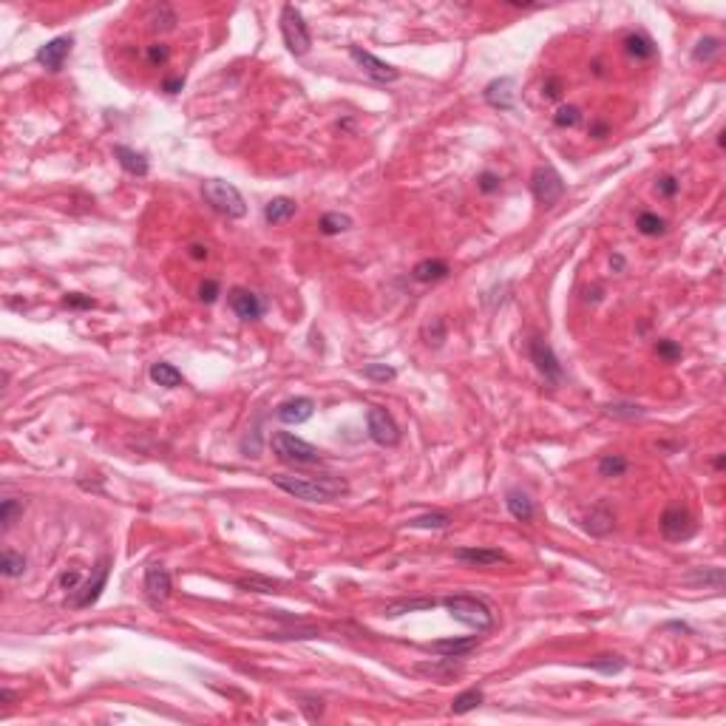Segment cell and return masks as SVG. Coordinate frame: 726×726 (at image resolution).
I'll return each mask as SVG.
<instances>
[{
    "label": "cell",
    "mask_w": 726,
    "mask_h": 726,
    "mask_svg": "<svg viewBox=\"0 0 726 726\" xmlns=\"http://www.w3.org/2000/svg\"><path fill=\"white\" fill-rule=\"evenodd\" d=\"M588 531L596 534V536H605V534L613 531V511H610L605 502L596 505L593 511H590V517H588Z\"/></svg>",
    "instance_id": "obj_26"
},
{
    "label": "cell",
    "mask_w": 726,
    "mask_h": 726,
    "mask_svg": "<svg viewBox=\"0 0 726 726\" xmlns=\"http://www.w3.org/2000/svg\"><path fill=\"white\" fill-rule=\"evenodd\" d=\"M505 508H508V514H511L514 520H520V522H531L534 514H536L534 499L525 491H520V488H511L505 494Z\"/></svg>",
    "instance_id": "obj_19"
},
{
    "label": "cell",
    "mask_w": 726,
    "mask_h": 726,
    "mask_svg": "<svg viewBox=\"0 0 726 726\" xmlns=\"http://www.w3.org/2000/svg\"><path fill=\"white\" fill-rule=\"evenodd\" d=\"M477 644H480V635H466V638H440V641H431L425 649H428V652H437V656H443V659H466Z\"/></svg>",
    "instance_id": "obj_16"
},
{
    "label": "cell",
    "mask_w": 726,
    "mask_h": 726,
    "mask_svg": "<svg viewBox=\"0 0 726 726\" xmlns=\"http://www.w3.org/2000/svg\"><path fill=\"white\" fill-rule=\"evenodd\" d=\"M318 227H321V233H324V236H338V233H346V230L352 227V219H349L346 213L332 210V213H324V216H321Z\"/></svg>",
    "instance_id": "obj_28"
},
{
    "label": "cell",
    "mask_w": 726,
    "mask_h": 726,
    "mask_svg": "<svg viewBox=\"0 0 726 726\" xmlns=\"http://www.w3.org/2000/svg\"><path fill=\"white\" fill-rule=\"evenodd\" d=\"M168 57H171V48H168L165 43H154V46H148V62H151V65H165V62H168Z\"/></svg>",
    "instance_id": "obj_45"
},
{
    "label": "cell",
    "mask_w": 726,
    "mask_h": 726,
    "mask_svg": "<svg viewBox=\"0 0 726 726\" xmlns=\"http://www.w3.org/2000/svg\"><path fill=\"white\" fill-rule=\"evenodd\" d=\"M367 425H369V437L378 446H397L400 443V428L386 409L372 406L369 414H367Z\"/></svg>",
    "instance_id": "obj_9"
},
{
    "label": "cell",
    "mask_w": 726,
    "mask_h": 726,
    "mask_svg": "<svg viewBox=\"0 0 726 726\" xmlns=\"http://www.w3.org/2000/svg\"><path fill=\"white\" fill-rule=\"evenodd\" d=\"M579 122H582V114H579L576 105H562V108L556 111V117H553V125H556V128H576Z\"/></svg>",
    "instance_id": "obj_41"
},
{
    "label": "cell",
    "mask_w": 726,
    "mask_h": 726,
    "mask_svg": "<svg viewBox=\"0 0 726 726\" xmlns=\"http://www.w3.org/2000/svg\"><path fill=\"white\" fill-rule=\"evenodd\" d=\"M190 256H193L196 261H202V258H207V247H202V244H193V247H190Z\"/></svg>",
    "instance_id": "obj_54"
},
{
    "label": "cell",
    "mask_w": 726,
    "mask_h": 726,
    "mask_svg": "<svg viewBox=\"0 0 726 726\" xmlns=\"http://www.w3.org/2000/svg\"><path fill=\"white\" fill-rule=\"evenodd\" d=\"M605 133H607V125H605V122H596V125H593V136H605Z\"/></svg>",
    "instance_id": "obj_57"
},
{
    "label": "cell",
    "mask_w": 726,
    "mask_h": 726,
    "mask_svg": "<svg viewBox=\"0 0 726 726\" xmlns=\"http://www.w3.org/2000/svg\"><path fill=\"white\" fill-rule=\"evenodd\" d=\"M635 227L644 236H661L664 233V219H661V216H656V213H638Z\"/></svg>",
    "instance_id": "obj_35"
},
{
    "label": "cell",
    "mask_w": 726,
    "mask_h": 726,
    "mask_svg": "<svg viewBox=\"0 0 726 726\" xmlns=\"http://www.w3.org/2000/svg\"><path fill=\"white\" fill-rule=\"evenodd\" d=\"M678 187H681V182H678L675 176H664V179H659V193H661V196H667V199H670V196H675V193H678Z\"/></svg>",
    "instance_id": "obj_51"
},
{
    "label": "cell",
    "mask_w": 726,
    "mask_h": 726,
    "mask_svg": "<svg viewBox=\"0 0 726 726\" xmlns=\"http://www.w3.org/2000/svg\"><path fill=\"white\" fill-rule=\"evenodd\" d=\"M656 352H659V357H664V360H678L681 357V346L675 343V341H659L656 343Z\"/></svg>",
    "instance_id": "obj_47"
},
{
    "label": "cell",
    "mask_w": 726,
    "mask_h": 726,
    "mask_svg": "<svg viewBox=\"0 0 726 726\" xmlns=\"http://www.w3.org/2000/svg\"><path fill=\"white\" fill-rule=\"evenodd\" d=\"M610 267H613L616 272H619V270H624V258H621V256H613V258H610Z\"/></svg>",
    "instance_id": "obj_56"
},
{
    "label": "cell",
    "mask_w": 726,
    "mask_h": 726,
    "mask_svg": "<svg viewBox=\"0 0 726 726\" xmlns=\"http://www.w3.org/2000/svg\"><path fill=\"white\" fill-rule=\"evenodd\" d=\"M588 667H590V670H599V673H605V675H616V673L624 670V659H621V656H599V659H593Z\"/></svg>",
    "instance_id": "obj_40"
},
{
    "label": "cell",
    "mask_w": 726,
    "mask_h": 726,
    "mask_svg": "<svg viewBox=\"0 0 726 726\" xmlns=\"http://www.w3.org/2000/svg\"><path fill=\"white\" fill-rule=\"evenodd\" d=\"M0 573L9 576V579H18L26 573V556L18 553V550H4L0 553Z\"/></svg>",
    "instance_id": "obj_29"
},
{
    "label": "cell",
    "mask_w": 726,
    "mask_h": 726,
    "mask_svg": "<svg viewBox=\"0 0 726 726\" xmlns=\"http://www.w3.org/2000/svg\"><path fill=\"white\" fill-rule=\"evenodd\" d=\"M449 525H451V517L443 514V511H434V514H423V517L409 520V528H423V531H443Z\"/></svg>",
    "instance_id": "obj_30"
},
{
    "label": "cell",
    "mask_w": 726,
    "mask_h": 726,
    "mask_svg": "<svg viewBox=\"0 0 726 726\" xmlns=\"http://www.w3.org/2000/svg\"><path fill=\"white\" fill-rule=\"evenodd\" d=\"M440 602H434V599H403V602H395V605H389L383 613L386 616H403V613H414V610H431V607H437Z\"/></svg>",
    "instance_id": "obj_31"
},
{
    "label": "cell",
    "mask_w": 726,
    "mask_h": 726,
    "mask_svg": "<svg viewBox=\"0 0 726 726\" xmlns=\"http://www.w3.org/2000/svg\"><path fill=\"white\" fill-rule=\"evenodd\" d=\"M182 86H185V80H182V77H176V80H168V83H165L162 88H165L168 94H176V91L182 88Z\"/></svg>",
    "instance_id": "obj_53"
},
{
    "label": "cell",
    "mask_w": 726,
    "mask_h": 726,
    "mask_svg": "<svg viewBox=\"0 0 726 726\" xmlns=\"http://www.w3.org/2000/svg\"><path fill=\"white\" fill-rule=\"evenodd\" d=\"M272 485L284 494L304 499V502H329L343 496L349 485L341 477H293V474H272Z\"/></svg>",
    "instance_id": "obj_1"
},
{
    "label": "cell",
    "mask_w": 726,
    "mask_h": 726,
    "mask_svg": "<svg viewBox=\"0 0 726 726\" xmlns=\"http://www.w3.org/2000/svg\"><path fill=\"white\" fill-rule=\"evenodd\" d=\"M202 196L216 213L227 216V219H242L247 213V202H244L242 190L227 179H207L202 187Z\"/></svg>",
    "instance_id": "obj_2"
},
{
    "label": "cell",
    "mask_w": 726,
    "mask_h": 726,
    "mask_svg": "<svg viewBox=\"0 0 726 726\" xmlns=\"http://www.w3.org/2000/svg\"><path fill=\"white\" fill-rule=\"evenodd\" d=\"M440 605L449 610L451 619H457L460 624H466V627H471V630H477V633H485V630L494 627V613H491V607H488L485 602L474 599V596H446Z\"/></svg>",
    "instance_id": "obj_3"
},
{
    "label": "cell",
    "mask_w": 726,
    "mask_h": 726,
    "mask_svg": "<svg viewBox=\"0 0 726 726\" xmlns=\"http://www.w3.org/2000/svg\"><path fill=\"white\" fill-rule=\"evenodd\" d=\"M499 176L496 173H491V171H482L480 176H477V187L482 190V193H496L499 190Z\"/></svg>",
    "instance_id": "obj_46"
},
{
    "label": "cell",
    "mask_w": 726,
    "mask_h": 726,
    "mask_svg": "<svg viewBox=\"0 0 726 726\" xmlns=\"http://www.w3.org/2000/svg\"><path fill=\"white\" fill-rule=\"evenodd\" d=\"M242 590H247V593H278V588H281V582H272V579H261V576H244V579H239L236 582Z\"/></svg>",
    "instance_id": "obj_32"
},
{
    "label": "cell",
    "mask_w": 726,
    "mask_h": 726,
    "mask_svg": "<svg viewBox=\"0 0 726 726\" xmlns=\"http://www.w3.org/2000/svg\"><path fill=\"white\" fill-rule=\"evenodd\" d=\"M71 46H74V40H71V37H54V40H48L46 46H40L34 57H37V62L46 65L48 71H60L62 62H65V57L71 54Z\"/></svg>",
    "instance_id": "obj_15"
},
{
    "label": "cell",
    "mask_w": 726,
    "mask_h": 726,
    "mask_svg": "<svg viewBox=\"0 0 726 726\" xmlns=\"http://www.w3.org/2000/svg\"><path fill=\"white\" fill-rule=\"evenodd\" d=\"M151 381L154 383H159V386H165V389H176V386H182L185 383V378H182V372L173 367V363H154L151 367Z\"/></svg>",
    "instance_id": "obj_25"
},
{
    "label": "cell",
    "mask_w": 726,
    "mask_h": 726,
    "mask_svg": "<svg viewBox=\"0 0 726 726\" xmlns=\"http://www.w3.org/2000/svg\"><path fill=\"white\" fill-rule=\"evenodd\" d=\"M62 304H65V307H74V310H91V307H94V301L86 298V296H80V293H68V296L62 298Z\"/></svg>",
    "instance_id": "obj_48"
},
{
    "label": "cell",
    "mask_w": 726,
    "mask_h": 726,
    "mask_svg": "<svg viewBox=\"0 0 726 726\" xmlns=\"http://www.w3.org/2000/svg\"><path fill=\"white\" fill-rule=\"evenodd\" d=\"M482 701H485V695H482L480 689H466V692H460V695L451 701V712H454V715H466V712L477 709Z\"/></svg>",
    "instance_id": "obj_33"
},
{
    "label": "cell",
    "mask_w": 726,
    "mask_h": 726,
    "mask_svg": "<svg viewBox=\"0 0 726 726\" xmlns=\"http://www.w3.org/2000/svg\"><path fill=\"white\" fill-rule=\"evenodd\" d=\"M20 514H23V502L20 499H4V502H0V525H4V531H9Z\"/></svg>",
    "instance_id": "obj_38"
},
{
    "label": "cell",
    "mask_w": 726,
    "mask_h": 726,
    "mask_svg": "<svg viewBox=\"0 0 726 726\" xmlns=\"http://www.w3.org/2000/svg\"><path fill=\"white\" fill-rule=\"evenodd\" d=\"M449 264L443 258H423L420 264H414L411 270V278L420 281V284H431V281H443L449 275Z\"/></svg>",
    "instance_id": "obj_21"
},
{
    "label": "cell",
    "mask_w": 726,
    "mask_h": 726,
    "mask_svg": "<svg viewBox=\"0 0 726 726\" xmlns=\"http://www.w3.org/2000/svg\"><path fill=\"white\" fill-rule=\"evenodd\" d=\"M420 675H428L431 681H449V678H454L457 673H460V667L454 664V659H437V661H420L417 667H414Z\"/></svg>",
    "instance_id": "obj_22"
},
{
    "label": "cell",
    "mask_w": 726,
    "mask_h": 726,
    "mask_svg": "<svg viewBox=\"0 0 726 726\" xmlns=\"http://www.w3.org/2000/svg\"><path fill=\"white\" fill-rule=\"evenodd\" d=\"M454 559L463 562V565H477V567H491L496 562H505L508 556L496 548H457L454 550Z\"/></svg>",
    "instance_id": "obj_17"
},
{
    "label": "cell",
    "mask_w": 726,
    "mask_h": 726,
    "mask_svg": "<svg viewBox=\"0 0 726 726\" xmlns=\"http://www.w3.org/2000/svg\"><path fill=\"white\" fill-rule=\"evenodd\" d=\"M559 88H562V83H559L556 77H550V80H548V88H545V91H548V97L553 100V97H559V94H562Z\"/></svg>",
    "instance_id": "obj_52"
},
{
    "label": "cell",
    "mask_w": 726,
    "mask_h": 726,
    "mask_svg": "<svg viewBox=\"0 0 726 726\" xmlns=\"http://www.w3.org/2000/svg\"><path fill=\"white\" fill-rule=\"evenodd\" d=\"M349 57L355 60V65L363 71V74H367L369 80H375V83L389 86V83L400 80V71H397L395 65L383 62V60H381V57H375L372 51H363L360 46H349Z\"/></svg>",
    "instance_id": "obj_8"
},
{
    "label": "cell",
    "mask_w": 726,
    "mask_h": 726,
    "mask_svg": "<svg viewBox=\"0 0 726 726\" xmlns=\"http://www.w3.org/2000/svg\"><path fill=\"white\" fill-rule=\"evenodd\" d=\"M281 37H284V46L293 51L296 57H304V54L310 51V46H312L310 29H307L301 12H298L293 4H286V6L281 9Z\"/></svg>",
    "instance_id": "obj_5"
},
{
    "label": "cell",
    "mask_w": 726,
    "mask_h": 726,
    "mask_svg": "<svg viewBox=\"0 0 726 726\" xmlns=\"http://www.w3.org/2000/svg\"><path fill=\"white\" fill-rule=\"evenodd\" d=\"M80 570H65L62 576H60V588L62 590H77V585H80Z\"/></svg>",
    "instance_id": "obj_50"
},
{
    "label": "cell",
    "mask_w": 726,
    "mask_h": 726,
    "mask_svg": "<svg viewBox=\"0 0 726 726\" xmlns=\"http://www.w3.org/2000/svg\"><path fill=\"white\" fill-rule=\"evenodd\" d=\"M531 190H534V199L542 204V207H550L562 199L565 193V182L559 176L556 168L550 165H539L534 173H531Z\"/></svg>",
    "instance_id": "obj_7"
},
{
    "label": "cell",
    "mask_w": 726,
    "mask_h": 726,
    "mask_svg": "<svg viewBox=\"0 0 726 726\" xmlns=\"http://www.w3.org/2000/svg\"><path fill=\"white\" fill-rule=\"evenodd\" d=\"M301 709L307 712V718H310V720H318V718L324 715V704H321V698H304Z\"/></svg>",
    "instance_id": "obj_49"
},
{
    "label": "cell",
    "mask_w": 726,
    "mask_h": 726,
    "mask_svg": "<svg viewBox=\"0 0 726 726\" xmlns=\"http://www.w3.org/2000/svg\"><path fill=\"white\" fill-rule=\"evenodd\" d=\"M607 414L635 420V417H644V409H641V406H633V403H610V406H607Z\"/></svg>",
    "instance_id": "obj_43"
},
{
    "label": "cell",
    "mask_w": 726,
    "mask_h": 726,
    "mask_svg": "<svg viewBox=\"0 0 726 726\" xmlns=\"http://www.w3.org/2000/svg\"><path fill=\"white\" fill-rule=\"evenodd\" d=\"M173 590L171 573L165 565H148L145 567V593H148L154 602H165Z\"/></svg>",
    "instance_id": "obj_14"
},
{
    "label": "cell",
    "mask_w": 726,
    "mask_h": 726,
    "mask_svg": "<svg viewBox=\"0 0 726 726\" xmlns=\"http://www.w3.org/2000/svg\"><path fill=\"white\" fill-rule=\"evenodd\" d=\"M684 582L689 588H712V590H723V570L720 567H698L692 570Z\"/></svg>",
    "instance_id": "obj_24"
},
{
    "label": "cell",
    "mask_w": 726,
    "mask_h": 726,
    "mask_svg": "<svg viewBox=\"0 0 726 726\" xmlns=\"http://www.w3.org/2000/svg\"><path fill=\"white\" fill-rule=\"evenodd\" d=\"M528 357H531V363L536 367V372H539L548 383H553V386L562 383V378H565L562 363H559V357H556V352H553V346H550L548 341L531 338V341H528Z\"/></svg>",
    "instance_id": "obj_6"
},
{
    "label": "cell",
    "mask_w": 726,
    "mask_h": 726,
    "mask_svg": "<svg viewBox=\"0 0 726 726\" xmlns=\"http://www.w3.org/2000/svg\"><path fill=\"white\" fill-rule=\"evenodd\" d=\"M360 375L367 381H372V383H389V381L397 378V369L386 367V363H367V367L360 369Z\"/></svg>",
    "instance_id": "obj_34"
},
{
    "label": "cell",
    "mask_w": 726,
    "mask_h": 726,
    "mask_svg": "<svg viewBox=\"0 0 726 726\" xmlns=\"http://www.w3.org/2000/svg\"><path fill=\"white\" fill-rule=\"evenodd\" d=\"M114 157H117V162L122 165V171L131 173V176H148V171H151V165H148V159H145V154L128 148V145H114Z\"/></svg>",
    "instance_id": "obj_18"
},
{
    "label": "cell",
    "mask_w": 726,
    "mask_h": 726,
    "mask_svg": "<svg viewBox=\"0 0 726 726\" xmlns=\"http://www.w3.org/2000/svg\"><path fill=\"white\" fill-rule=\"evenodd\" d=\"M627 471V460L621 457V454H605L602 460H599V477H621Z\"/></svg>",
    "instance_id": "obj_36"
},
{
    "label": "cell",
    "mask_w": 726,
    "mask_h": 726,
    "mask_svg": "<svg viewBox=\"0 0 726 726\" xmlns=\"http://www.w3.org/2000/svg\"><path fill=\"white\" fill-rule=\"evenodd\" d=\"M219 293H222V286H219V281H213V278H207L202 286H199V301L202 304H213L216 298H219Z\"/></svg>",
    "instance_id": "obj_44"
},
{
    "label": "cell",
    "mask_w": 726,
    "mask_h": 726,
    "mask_svg": "<svg viewBox=\"0 0 726 726\" xmlns=\"http://www.w3.org/2000/svg\"><path fill=\"white\" fill-rule=\"evenodd\" d=\"M423 338H425L428 346L440 349L443 341H446V321H443V318H431V321L423 326Z\"/></svg>",
    "instance_id": "obj_37"
},
{
    "label": "cell",
    "mask_w": 726,
    "mask_h": 726,
    "mask_svg": "<svg viewBox=\"0 0 726 726\" xmlns=\"http://www.w3.org/2000/svg\"><path fill=\"white\" fill-rule=\"evenodd\" d=\"M718 51H720V40H718V37H704V40H698V46L692 48V60H695V62H709Z\"/></svg>",
    "instance_id": "obj_39"
},
{
    "label": "cell",
    "mask_w": 726,
    "mask_h": 726,
    "mask_svg": "<svg viewBox=\"0 0 726 726\" xmlns=\"http://www.w3.org/2000/svg\"><path fill=\"white\" fill-rule=\"evenodd\" d=\"M105 582H108V562H103L100 565V570H97V579L94 582H88L86 588H80V596L77 599H71V607H77V610H86V607H91L100 596H103V588H105Z\"/></svg>",
    "instance_id": "obj_20"
},
{
    "label": "cell",
    "mask_w": 726,
    "mask_h": 726,
    "mask_svg": "<svg viewBox=\"0 0 726 726\" xmlns=\"http://www.w3.org/2000/svg\"><path fill=\"white\" fill-rule=\"evenodd\" d=\"M624 51H627L630 57H635V60H649L652 54H656V43L635 32V34H627V37H624Z\"/></svg>",
    "instance_id": "obj_27"
},
{
    "label": "cell",
    "mask_w": 726,
    "mask_h": 726,
    "mask_svg": "<svg viewBox=\"0 0 726 726\" xmlns=\"http://www.w3.org/2000/svg\"><path fill=\"white\" fill-rule=\"evenodd\" d=\"M692 531H695V522H692V517H689L687 508L670 505L667 511L661 514V534H664L667 539H675V542H678V539H689Z\"/></svg>",
    "instance_id": "obj_10"
},
{
    "label": "cell",
    "mask_w": 726,
    "mask_h": 726,
    "mask_svg": "<svg viewBox=\"0 0 726 726\" xmlns=\"http://www.w3.org/2000/svg\"><path fill=\"white\" fill-rule=\"evenodd\" d=\"M176 26V15L168 9V6H159V12L151 18V29H157V32H171Z\"/></svg>",
    "instance_id": "obj_42"
},
{
    "label": "cell",
    "mask_w": 726,
    "mask_h": 726,
    "mask_svg": "<svg viewBox=\"0 0 726 726\" xmlns=\"http://www.w3.org/2000/svg\"><path fill=\"white\" fill-rule=\"evenodd\" d=\"M227 301H230V310L242 321H258L264 315V301L256 293H250V289H244V286H233Z\"/></svg>",
    "instance_id": "obj_11"
},
{
    "label": "cell",
    "mask_w": 726,
    "mask_h": 726,
    "mask_svg": "<svg viewBox=\"0 0 726 726\" xmlns=\"http://www.w3.org/2000/svg\"><path fill=\"white\" fill-rule=\"evenodd\" d=\"M270 446H272V454H275L278 460H284V463L312 466V463L321 460V451H318L312 443L296 437V434H289V431H272Z\"/></svg>",
    "instance_id": "obj_4"
},
{
    "label": "cell",
    "mask_w": 726,
    "mask_h": 726,
    "mask_svg": "<svg viewBox=\"0 0 726 726\" xmlns=\"http://www.w3.org/2000/svg\"><path fill=\"white\" fill-rule=\"evenodd\" d=\"M723 463H726V457H723V454H718V457H715V468H723Z\"/></svg>",
    "instance_id": "obj_58"
},
{
    "label": "cell",
    "mask_w": 726,
    "mask_h": 726,
    "mask_svg": "<svg viewBox=\"0 0 726 726\" xmlns=\"http://www.w3.org/2000/svg\"><path fill=\"white\" fill-rule=\"evenodd\" d=\"M0 701H4V706H9L12 701H15V695L9 692V689H0Z\"/></svg>",
    "instance_id": "obj_55"
},
{
    "label": "cell",
    "mask_w": 726,
    "mask_h": 726,
    "mask_svg": "<svg viewBox=\"0 0 726 726\" xmlns=\"http://www.w3.org/2000/svg\"><path fill=\"white\" fill-rule=\"evenodd\" d=\"M296 210H298V204H296L293 199L278 196V199L267 202V207H264V219H267V225H281V222H289V219H293Z\"/></svg>",
    "instance_id": "obj_23"
},
{
    "label": "cell",
    "mask_w": 726,
    "mask_h": 726,
    "mask_svg": "<svg viewBox=\"0 0 726 726\" xmlns=\"http://www.w3.org/2000/svg\"><path fill=\"white\" fill-rule=\"evenodd\" d=\"M315 414V400L312 397H289L284 403H278L275 417L286 425H301Z\"/></svg>",
    "instance_id": "obj_12"
},
{
    "label": "cell",
    "mask_w": 726,
    "mask_h": 726,
    "mask_svg": "<svg viewBox=\"0 0 726 726\" xmlns=\"http://www.w3.org/2000/svg\"><path fill=\"white\" fill-rule=\"evenodd\" d=\"M514 88H517L514 77H499V80H494V83L485 86L482 97H485L488 105H494V108H499V111H511V108H514V100H517V91H514Z\"/></svg>",
    "instance_id": "obj_13"
}]
</instances>
